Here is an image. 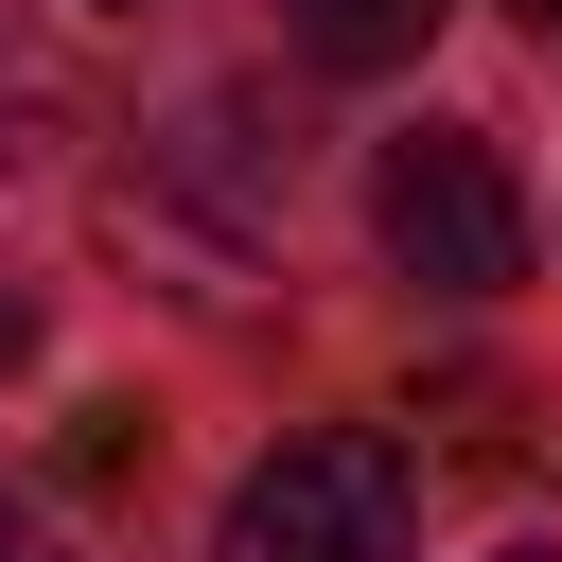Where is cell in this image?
<instances>
[{"mask_svg": "<svg viewBox=\"0 0 562 562\" xmlns=\"http://www.w3.org/2000/svg\"><path fill=\"white\" fill-rule=\"evenodd\" d=\"M0 562H53V527H35V509H0Z\"/></svg>", "mask_w": 562, "mask_h": 562, "instance_id": "277c9868", "label": "cell"}, {"mask_svg": "<svg viewBox=\"0 0 562 562\" xmlns=\"http://www.w3.org/2000/svg\"><path fill=\"white\" fill-rule=\"evenodd\" d=\"M369 228L422 299H509L527 281V176L474 140V123H404L369 158Z\"/></svg>", "mask_w": 562, "mask_h": 562, "instance_id": "7a4b0ae2", "label": "cell"}, {"mask_svg": "<svg viewBox=\"0 0 562 562\" xmlns=\"http://www.w3.org/2000/svg\"><path fill=\"white\" fill-rule=\"evenodd\" d=\"M509 18H527V35H544V53H562V0H509Z\"/></svg>", "mask_w": 562, "mask_h": 562, "instance_id": "8992f818", "label": "cell"}, {"mask_svg": "<svg viewBox=\"0 0 562 562\" xmlns=\"http://www.w3.org/2000/svg\"><path fill=\"white\" fill-rule=\"evenodd\" d=\"M281 35H299L316 70H404V53L439 35V0H281Z\"/></svg>", "mask_w": 562, "mask_h": 562, "instance_id": "3957f363", "label": "cell"}, {"mask_svg": "<svg viewBox=\"0 0 562 562\" xmlns=\"http://www.w3.org/2000/svg\"><path fill=\"white\" fill-rule=\"evenodd\" d=\"M509 562H562V544H509Z\"/></svg>", "mask_w": 562, "mask_h": 562, "instance_id": "52a82bcc", "label": "cell"}, {"mask_svg": "<svg viewBox=\"0 0 562 562\" xmlns=\"http://www.w3.org/2000/svg\"><path fill=\"white\" fill-rule=\"evenodd\" d=\"M211 562H422V474L386 422H316L281 439L228 509H211Z\"/></svg>", "mask_w": 562, "mask_h": 562, "instance_id": "6da1fadb", "label": "cell"}, {"mask_svg": "<svg viewBox=\"0 0 562 562\" xmlns=\"http://www.w3.org/2000/svg\"><path fill=\"white\" fill-rule=\"evenodd\" d=\"M18 351H35V299H18V281H0V369H18Z\"/></svg>", "mask_w": 562, "mask_h": 562, "instance_id": "5b68a950", "label": "cell"}]
</instances>
